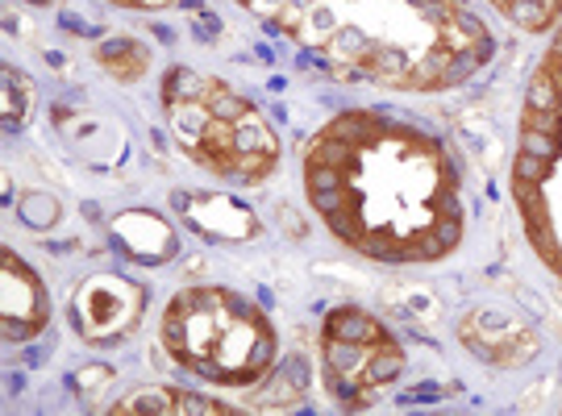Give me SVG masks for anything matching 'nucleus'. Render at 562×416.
Wrapping results in <instances>:
<instances>
[{"instance_id":"obj_1","label":"nucleus","mask_w":562,"mask_h":416,"mask_svg":"<svg viewBox=\"0 0 562 416\" xmlns=\"http://www.w3.org/2000/svg\"><path fill=\"white\" fill-rule=\"evenodd\" d=\"M162 346L171 358L217 379V383H250L271 362V329L262 313L229 292H183L162 321Z\"/></svg>"},{"instance_id":"obj_2","label":"nucleus","mask_w":562,"mask_h":416,"mask_svg":"<svg viewBox=\"0 0 562 416\" xmlns=\"http://www.w3.org/2000/svg\"><path fill=\"white\" fill-rule=\"evenodd\" d=\"M525 100H529L525 109H562V92L546 80L542 71H533V80H529V97Z\"/></svg>"},{"instance_id":"obj_3","label":"nucleus","mask_w":562,"mask_h":416,"mask_svg":"<svg viewBox=\"0 0 562 416\" xmlns=\"http://www.w3.org/2000/svg\"><path fill=\"white\" fill-rule=\"evenodd\" d=\"M130 4H138V9H155V4H167V0H130Z\"/></svg>"},{"instance_id":"obj_4","label":"nucleus","mask_w":562,"mask_h":416,"mask_svg":"<svg viewBox=\"0 0 562 416\" xmlns=\"http://www.w3.org/2000/svg\"><path fill=\"white\" fill-rule=\"evenodd\" d=\"M30 4H46V0H30Z\"/></svg>"},{"instance_id":"obj_5","label":"nucleus","mask_w":562,"mask_h":416,"mask_svg":"<svg viewBox=\"0 0 562 416\" xmlns=\"http://www.w3.org/2000/svg\"><path fill=\"white\" fill-rule=\"evenodd\" d=\"M113 4H130V0H113Z\"/></svg>"}]
</instances>
